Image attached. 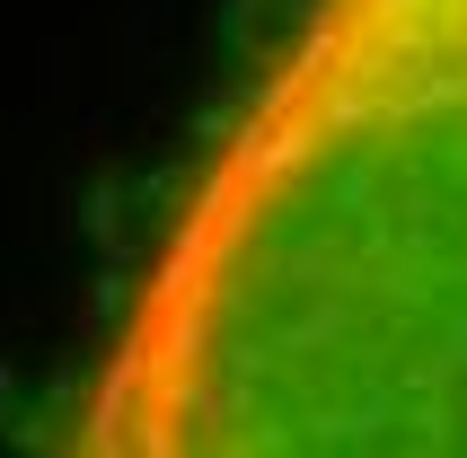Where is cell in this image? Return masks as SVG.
Segmentation results:
<instances>
[{
    "instance_id": "1",
    "label": "cell",
    "mask_w": 467,
    "mask_h": 458,
    "mask_svg": "<svg viewBox=\"0 0 467 458\" xmlns=\"http://www.w3.org/2000/svg\"><path fill=\"white\" fill-rule=\"evenodd\" d=\"M45 458H467V0H291Z\"/></svg>"
}]
</instances>
